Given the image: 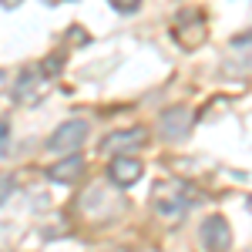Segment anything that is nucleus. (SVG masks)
Instances as JSON below:
<instances>
[{
  "label": "nucleus",
  "mask_w": 252,
  "mask_h": 252,
  "mask_svg": "<svg viewBox=\"0 0 252 252\" xmlns=\"http://www.w3.org/2000/svg\"><path fill=\"white\" fill-rule=\"evenodd\" d=\"M195 202H198V198H195V189H189V185H185V182H178V178L158 182L155 189H152V205H155V212L165 215V219L185 215Z\"/></svg>",
  "instance_id": "nucleus-1"
},
{
  "label": "nucleus",
  "mask_w": 252,
  "mask_h": 252,
  "mask_svg": "<svg viewBox=\"0 0 252 252\" xmlns=\"http://www.w3.org/2000/svg\"><path fill=\"white\" fill-rule=\"evenodd\" d=\"M205 37H209V20H205V14L202 10H182L178 20H175V40H178V47L195 51Z\"/></svg>",
  "instance_id": "nucleus-2"
},
{
  "label": "nucleus",
  "mask_w": 252,
  "mask_h": 252,
  "mask_svg": "<svg viewBox=\"0 0 252 252\" xmlns=\"http://www.w3.org/2000/svg\"><path fill=\"white\" fill-rule=\"evenodd\" d=\"M84 138H88V121L71 118V121H64V125H58V128L51 131L47 152H54V155H74V148H78Z\"/></svg>",
  "instance_id": "nucleus-3"
},
{
  "label": "nucleus",
  "mask_w": 252,
  "mask_h": 252,
  "mask_svg": "<svg viewBox=\"0 0 252 252\" xmlns=\"http://www.w3.org/2000/svg\"><path fill=\"white\" fill-rule=\"evenodd\" d=\"M145 145H148V128L131 125V128L111 131V135L101 141V152H108V155H131V152L145 148Z\"/></svg>",
  "instance_id": "nucleus-4"
},
{
  "label": "nucleus",
  "mask_w": 252,
  "mask_h": 252,
  "mask_svg": "<svg viewBox=\"0 0 252 252\" xmlns=\"http://www.w3.org/2000/svg\"><path fill=\"white\" fill-rule=\"evenodd\" d=\"M47 84H51V78L44 74V71H24L17 78V84H14V101L17 104H24V108H31V104H40L44 101V94H47Z\"/></svg>",
  "instance_id": "nucleus-5"
},
{
  "label": "nucleus",
  "mask_w": 252,
  "mask_h": 252,
  "mask_svg": "<svg viewBox=\"0 0 252 252\" xmlns=\"http://www.w3.org/2000/svg\"><path fill=\"white\" fill-rule=\"evenodd\" d=\"M192 111L185 108V104H172V108H165L161 118H158V135L168 138V141H182V138L192 131Z\"/></svg>",
  "instance_id": "nucleus-6"
},
{
  "label": "nucleus",
  "mask_w": 252,
  "mask_h": 252,
  "mask_svg": "<svg viewBox=\"0 0 252 252\" xmlns=\"http://www.w3.org/2000/svg\"><path fill=\"white\" fill-rule=\"evenodd\" d=\"M198 239H202V246L209 252H229V246H232V229H229V222L222 215H209L202 222V229H198Z\"/></svg>",
  "instance_id": "nucleus-7"
},
{
  "label": "nucleus",
  "mask_w": 252,
  "mask_h": 252,
  "mask_svg": "<svg viewBox=\"0 0 252 252\" xmlns=\"http://www.w3.org/2000/svg\"><path fill=\"white\" fill-rule=\"evenodd\" d=\"M141 172H145V165L135 155H115L111 165H108V182L118 185V189H131V185L141 182Z\"/></svg>",
  "instance_id": "nucleus-8"
},
{
  "label": "nucleus",
  "mask_w": 252,
  "mask_h": 252,
  "mask_svg": "<svg viewBox=\"0 0 252 252\" xmlns=\"http://www.w3.org/2000/svg\"><path fill=\"white\" fill-rule=\"evenodd\" d=\"M81 172H84V158H81V155H67L64 161H58V165L47 168V178H51V182H61V185H67V182L81 178Z\"/></svg>",
  "instance_id": "nucleus-9"
},
{
  "label": "nucleus",
  "mask_w": 252,
  "mask_h": 252,
  "mask_svg": "<svg viewBox=\"0 0 252 252\" xmlns=\"http://www.w3.org/2000/svg\"><path fill=\"white\" fill-rule=\"evenodd\" d=\"M17 192V178L7 172V175H0V205H7V198Z\"/></svg>",
  "instance_id": "nucleus-10"
},
{
  "label": "nucleus",
  "mask_w": 252,
  "mask_h": 252,
  "mask_svg": "<svg viewBox=\"0 0 252 252\" xmlns=\"http://www.w3.org/2000/svg\"><path fill=\"white\" fill-rule=\"evenodd\" d=\"M108 3H111V10H118V14H135L141 0H108Z\"/></svg>",
  "instance_id": "nucleus-11"
},
{
  "label": "nucleus",
  "mask_w": 252,
  "mask_h": 252,
  "mask_svg": "<svg viewBox=\"0 0 252 252\" xmlns=\"http://www.w3.org/2000/svg\"><path fill=\"white\" fill-rule=\"evenodd\" d=\"M10 152V121H0V158Z\"/></svg>",
  "instance_id": "nucleus-12"
},
{
  "label": "nucleus",
  "mask_w": 252,
  "mask_h": 252,
  "mask_svg": "<svg viewBox=\"0 0 252 252\" xmlns=\"http://www.w3.org/2000/svg\"><path fill=\"white\" fill-rule=\"evenodd\" d=\"M40 71H44L47 78H58L61 74V58H47L44 64H40Z\"/></svg>",
  "instance_id": "nucleus-13"
},
{
  "label": "nucleus",
  "mask_w": 252,
  "mask_h": 252,
  "mask_svg": "<svg viewBox=\"0 0 252 252\" xmlns=\"http://www.w3.org/2000/svg\"><path fill=\"white\" fill-rule=\"evenodd\" d=\"M20 3H24V0H0V7H3V10H17Z\"/></svg>",
  "instance_id": "nucleus-14"
},
{
  "label": "nucleus",
  "mask_w": 252,
  "mask_h": 252,
  "mask_svg": "<svg viewBox=\"0 0 252 252\" xmlns=\"http://www.w3.org/2000/svg\"><path fill=\"white\" fill-rule=\"evenodd\" d=\"M249 212H252V195H249Z\"/></svg>",
  "instance_id": "nucleus-15"
},
{
  "label": "nucleus",
  "mask_w": 252,
  "mask_h": 252,
  "mask_svg": "<svg viewBox=\"0 0 252 252\" xmlns=\"http://www.w3.org/2000/svg\"><path fill=\"white\" fill-rule=\"evenodd\" d=\"M0 84H3V71H0Z\"/></svg>",
  "instance_id": "nucleus-16"
},
{
  "label": "nucleus",
  "mask_w": 252,
  "mask_h": 252,
  "mask_svg": "<svg viewBox=\"0 0 252 252\" xmlns=\"http://www.w3.org/2000/svg\"><path fill=\"white\" fill-rule=\"evenodd\" d=\"M249 252H252V249H249Z\"/></svg>",
  "instance_id": "nucleus-17"
}]
</instances>
